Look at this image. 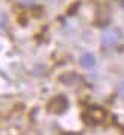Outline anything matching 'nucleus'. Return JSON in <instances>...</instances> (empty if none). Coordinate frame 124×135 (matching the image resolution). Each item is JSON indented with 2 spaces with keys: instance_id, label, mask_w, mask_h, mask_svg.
I'll use <instances>...</instances> for the list:
<instances>
[{
  "instance_id": "obj_5",
  "label": "nucleus",
  "mask_w": 124,
  "mask_h": 135,
  "mask_svg": "<svg viewBox=\"0 0 124 135\" xmlns=\"http://www.w3.org/2000/svg\"><path fill=\"white\" fill-rule=\"evenodd\" d=\"M5 25H6V17H5L3 12H0V29L5 27Z\"/></svg>"
},
{
  "instance_id": "obj_1",
  "label": "nucleus",
  "mask_w": 124,
  "mask_h": 135,
  "mask_svg": "<svg viewBox=\"0 0 124 135\" xmlns=\"http://www.w3.org/2000/svg\"><path fill=\"white\" fill-rule=\"evenodd\" d=\"M106 118V112L99 106H92L83 112V120L88 123V124H100L103 123Z\"/></svg>"
},
{
  "instance_id": "obj_6",
  "label": "nucleus",
  "mask_w": 124,
  "mask_h": 135,
  "mask_svg": "<svg viewBox=\"0 0 124 135\" xmlns=\"http://www.w3.org/2000/svg\"><path fill=\"white\" fill-rule=\"evenodd\" d=\"M120 94H121V97L124 99V84L121 86H120Z\"/></svg>"
},
{
  "instance_id": "obj_7",
  "label": "nucleus",
  "mask_w": 124,
  "mask_h": 135,
  "mask_svg": "<svg viewBox=\"0 0 124 135\" xmlns=\"http://www.w3.org/2000/svg\"><path fill=\"white\" fill-rule=\"evenodd\" d=\"M123 5H124V0H123Z\"/></svg>"
},
{
  "instance_id": "obj_4",
  "label": "nucleus",
  "mask_w": 124,
  "mask_h": 135,
  "mask_svg": "<svg viewBox=\"0 0 124 135\" xmlns=\"http://www.w3.org/2000/svg\"><path fill=\"white\" fill-rule=\"evenodd\" d=\"M80 65L82 67H85V68H92L94 65H95V58H94V55H91V53H85V55H82Z\"/></svg>"
},
{
  "instance_id": "obj_2",
  "label": "nucleus",
  "mask_w": 124,
  "mask_h": 135,
  "mask_svg": "<svg viewBox=\"0 0 124 135\" xmlns=\"http://www.w3.org/2000/svg\"><path fill=\"white\" fill-rule=\"evenodd\" d=\"M67 108H68V100L65 99V96H56L55 99L50 100L49 106H47L49 112L51 114H62L67 111Z\"/></svg>"
},
{
  "instance_id": "obj_3",
  "label": "nucleus",
  "mask_w": 124,
  "mask_h": 135,
  "mask_svg": "<svg viewBox=\"0 0 124 135\" xmlns=\"http://www.w3.org/2000/svg\"><path fill=\"white\" fill-rule=\"evenodd\" d=\"M117 40H118V35L113 31H106L103 33V37H101V41H103L105 46H113L117 43Z\"/></svg>"
}]
</instances>
